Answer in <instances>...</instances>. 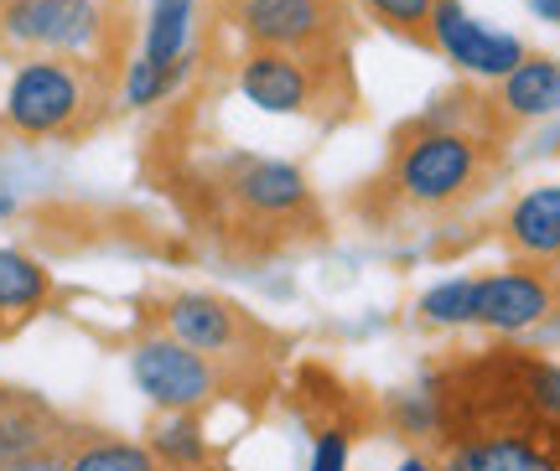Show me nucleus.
Returning a JSON list of instances; mask_svg holds the SVG:
<instances>
[{
	"instance_id": "obj_20",
	"label": "nucleus",
	"mask_w": 560,
	"mask_h": 471,
	"mask_svg": "<svg viewBox=\"0 0 560 471\" xmlns=\"http://www.w3.org/2000/svg\"><path fill=\"white\" fill-rule=\"evenodd\" d=\"M312 471H348V456H353V440H359V425L348 420H332V425H317L312 435Z\"/></svg>"
},
{
	"instance_id": "obj_19",
	"label": "nucleus",
	"mask_w": 560,
	"mask_h": 471,
	"mask_svg": "<svg viewBox=\"0 0 560 471\" xmlns=\"http://www.w3.org/2000/svg\"><path fill=\"white\" fill-rule=\"evenodd\" d=\"M359 5H363V16L374 21V26H384L389 37L431 52V11H436V0H359Z\"/></svg>"
},
{
	"instance_id": "obj_2",
	"label": "nucleus",
	"mask_w": 560,
	"mask_h": 471,
	"mask_svg": "<svg viewBox=\"0 0 560 471\" xmlns=\"http://www.w3.org/2000/svg\"><path fill=\"white\" fill-rule=\"evenodd\" d=\"M187 197L198 228L234 264H270L327 244V213L296 161L234 151L198 166Z\"/></svg>"
},
{
	"instance_id": "obj_22",
	"label": "nucleus",
	"mask_w": 560,
	"mask_h": 471,
	"mask_svg": "<svg viewBox=\"0 0 560 471\" xmlns=\"http://www.w3.org/2000/svg\"><path fill=\"white\" fill-rule=\"evenodd\" d=\"M395 471H441V467H436V461H431V456H425V451H410V456H405V461H400V467H395Z\"/></svg>"
},
{
	"instance_id": "obj_8",
	"label": "nucleus",
	"mask_w": 560,
	"mask_h": 471,
	"mask_svg": "<svg viewBox=\"0 0 560 471\" xmlns=\"http://www.w3.org/2000/svg\"><path fill=\"white\" fill-rule=\"evenodd\" d=\"M198 21L202 0H151L145 5L140 52L120 73V104L151 109V104L177 94L192 73V62H198Z\"/></svg>"
},
{
	"instance_id": "obj_7",
	"label": "nucleus",
	"mask_w": 560,
	"mask_h": 471,
	"mask_svg": "<svg viewBox=\"0 0 560 471\" xmlns=\"http://www.w3.org/2000/svg\"><path fill=\"white\" fill-rule=\"evenodd\" d=\"M120 11L115 0H0L5 52H79L120 62Z\"/></svg>"
},
{
	"instance_id": "obj_6",
	"label": "nucleus",
	"mask_w": 560,
	"mask_h": 471,
	"mask_svg": "<svg viewBox=\"0 0 560 471\" xmlns=\"http://www.w3.org/2000/svg\"><path fill=\"white\" fill-rule=\"evenodd\" d=\"M130 378L151 399V410L161 414H202L223 404V399H240L244 389L265 384V378L234 374V368L213 363L208 353H198V348H187V342L166 332H151V327L130 348Z\"/></svg>"
},
{
	"instance_id": "obj_13",
	"label": "nucleus",
	"mask_w": 560,
	"mask_h": 471,
	"mask_svg": "<svg viewBox=\"0 0 560 471\" xmlns=\"http://www.w3.org/2000/svg\"><path fill=\"white\" fill-rule=\"evenodd\" d=\"M499 244L524 264L560 270V181L520 192L499 217Z\"/></svg>"
},
{
	"instance_id": "obj_10",
	"label": "nucleus",
	"mask_w": 560,
	"mask_h": 471,
	"mask_svg": "<svg viewBox=\"0 0 560 471\" xmlns=\"http://www.w3.org/2000/svg\"><path fill=\"white\" fill-rule=\"evenodd\" d=\"M560 311V270L556 264H524L514 259L509 270L478 275V306H472V327L493 337H520L545 327Z\"/></svg>"
},
{
	"instance_id": "obj_4",
	"label": "nucleus",
	"mask_w": 560,
	"mask_h": 471,
	"mask_svg": "<svg viewBox=\"0 0 560 471\" xmlns=\"http://www.w3.org/2000/svg\"><path fill=\"white\" fill-rule=\"evenodd\" d=\"M140 321L151 332H166L208 353L213 363L234 368V374H249V378H270L276 368L280 348L285 337L270 332L255 311H244L240 301H229L219 291H161V295H145L140 306Z\"/></svg>"
},
{
	"instance_id": "obj_23",
	"label": "nucleus",
	"mask_w": 560,
	"mask_h": 471,
	"mask_svg": "<svg viewBox=\"0 0 560 471\" xmlns=\"http://www.w3.org/2000/svg\"><path fill=\"white\" fill-rule=\"evenodd\" d=\"M5 399H11V384H0V410H5Z\"/></svg>"
},
{
	"instance_id": "obj_15",
	"label": "nucleus",
	"mask_w": 560,
	"mask_h": 471,
	"mask_svg": "<svg viewBox=\"0 0 560 471\" xmlns=\"http://www.w3.org/2000/svg\"><path fill=\"white\" fill-rule=\"evenodd\" d=\"M62 431H68V420L47 399H37L32 389H11L5 410H0V461L32 451V446H42V440H52Z\"/></svg>"
},
{
	"instance_id": "obj_3",
	"label": "nucleus",
	"mask_w": 560,
	"mask_h": 471,
	"mask_svg": "<svg viewBox=\"0 0 560 471\" xmlns=\"http://www.w3.org/2000/svg\"><path fill=\"white\" fill-rule=\"evenodd\" d=\"M125 62L79 58V52H32L21 58L5 89L0 130L11 140H83L100 130L109 104L120 98Z\"/></svg>"
},
{
	"instance_id": "obj_18",
	"label": "nucleus",
	"mask_w": 560,
	"mask_h": 471,
	"mask_svg": "<svg viewBox=\"0 0 560 471\" xmlns=\"http://www.w3.org/2000/svg\"><path fill=\"white\" fill-rule=\"evenodd\" d=\"M472 306H478V275H457V280H441L436 291L420 295V327L431 332H452V327H472Z\"/></svg>"
},
{
	"instance_id": "obj_9",
	"label": "nucleus",
	"mask_w": 560,
	"mask_h": 471,
	"mask_svg": "<svg viewBox=\"0 0 560 471\" xmlns=\"http://www.w3.org/2000/svg\"><path fill=\"white\" fill-rule=\"evenodd\" d=\"M234 26L244 47L291 52H342L348 37L342 0H234Z\"/></svg>"
},
{
	"instance_id": "obj_17",
	"label": "nucleus",
	"mask_w": 560,
	"mask_h": 471,
	"mask_svg": "<svg viewBox=\"0 0 560 471\" xmlns=\"http://www.w3.org/2000/svg\"><path fill=\"white\" fill-rule=\"evenodd\" d=\"M68 471H166V467L156 461V451H151V446H136V440H125V435L79 431V435H73Z\"/></svg>"
},
{
	"instance_id": "obj_21",
	"label": "nucleus",
	"mask_w": 560,
	"mask_h": 471,
	"mask_svg": "<svg viewBox=\"0 0 560 471\" xmlns=\"http://www.w3.org/2000/svg\"><path fill=\"white\" fill-rule=\"evenodd\" d=\"M524 5H529V11H535V16H540V21H550V26H560V0H524Z\"/></svg>"
},
{
	"instance_id": "obj_14",
	"label": "nucleus",
	"mask_w": 560,
	"mask_h": 471,
	"mask_svg": "<svg viewBox=\"0 0 560 471\" xmlns=\"http://www.w3.org/2000/svg\"><path fill=\"white\" fill-rule=\"evenodd\" d=\"M58 301V280L26 249H5L0 244V342L21 337L37 316L52 311Z\"/></svg>"
},
{
	"instance_id": "obj_5",
	"label": "nucleus",
	"mask_w": 560,
	"mask_h": 471,
	"mask_svg": "<svg viewBox=\"0 0 560 471\" xmlns=\"http://www.w3.org/2000/svg\"><path fill=\"white\" fill-rule=\"evenodd\" d=\"M240 94L265 115L348 119L359 115V89L348 79L342 52H291V47H249L240 58Z\"/></svg>"
},
{
	"instance_id": "obj_11",
	"label": "nucleus",
	"mask_w": 560,
	"mask_h": 471,
	"mask_svg": "<svg viewBox=\"0 0 560 471\" xmlns=\"http://www.w3.org/2000/svg\"><path fill=\"white\" fill-rule=\"evenodd\" d=\"M431 52H441L462 79L499 83L524 58V42L499 32V26H482L462 0H436V11H431Z\"/></svg>"
},
{
	"instance_id": "obj_12",
	"label": "nucleus",
	"mask_w": 560,
	"mask_h": 471,
	"mask_svg": "<svg viewBox=\"0 0 560 471\" xmlns=\"http://www.w3.org/2000/svg\"><path fill=\"white\" fill-rule=\"evenodd\" d=\"M488 115H493L503 140L514 136L520 125L560 115V58H550V52H524V58L488 89Z\"/></svg>"
},
{
	"instance_id": "obj_16",
	"label": "nucleus",
	"mask_w": 560,
	"mask_h": 471,
	"mask_svg": "<svg viewBox=\"0 0 560 471\" xmlns=\"http://www.w3.org/2000/svg\"><path fill=\"white\" fill-rule=\"evenodd\" d=\"M166 471H219L213 446L202 435V414H161L151 420V440H145Z\"/></svg>"
},
{
	"instance_id": "obj_1",
	"label": "nucleus",
	"mask_w": 560,
	"mask_h": 471,
	"mask_svg": "<svg viewBox=\"0 0 560 471\" xmlns=\"http://www.w3.org/2000/svg\"><path fill=\"white\" fill-rule=\"evenodd\" d=\"M509 140L467 125L416 115L389 136L380 172L348 197V208L369 234H416L425 223H452L503 177Z\"/></svg>"
}]
</instances>
